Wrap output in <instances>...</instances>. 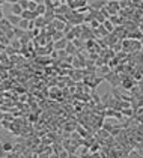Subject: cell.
<instances>
[{"label":"cell","mask_w":143,"mask_h":158,"mask_svg":"<svg viewBox=\"0 0 143 158\" xmlns=\"http://www.w3.org/2000/svg\"><path fill=\"white\" fill-rule=\"evenodd\" d=\"M105 9L108 11L110 15H116L119 11H120V5H119V0H110V2H107V6Z\"/></svg>","instance_id":"obj_1"},{"label":"cell","mask_w":143,"mask_h":158,"mask_svg":"<svg viewBox=\"0 0 143 158\" xmlns=\"http://www.w3.org/2000/svg\"><path fill=\"white\" fill-rule=\"evenodd\" d=\"M12 29H14V26L8 21V18H2V20H0V30H3L6 33V32H9Z\"/></svg>","instance_id":"obj_2"},{"label":"cell","mask_w":143,"mask_h":158,"mask_svg":"<svg viewBox=\"0 0 143 158\" xmlns=\"http://www.w3.org/2000/svg\"><path fill=\"white\" fill-rule=\"evenodd\" d=\"M36 17H38V14H36L35 11H29V9H26V11H23V12H21V18L29 20V21H33Z\"/></svg>","instance_id":"obj_3"},{"label":"cell","mask_w":143,"mask_h":158,"mask_svg":"<svg viewBox=\"0 0 143 158\" xmlns=\"http://www.w3.org/2000/svg\"><path fill=\"white\" fill-rule=\"evenodd\" d=\"M93 33L96 35V38H101V36H104V38H105V36L108 35V30H107L102 24H99V26L96 27V30H93Z\"/></svg>","instance_id":"obj_4"},{"label":"cell","mask_w":143,"mask_h":158,"mask_svg":"<svg viewBox=\"0 0 143 158\" xmlns=\"http://www.w3.org/2000/svg\"><path fill=\"white\" fill-rule=\"evenodd\" d=\"M104 6H107V0H95V2L90 5V8L95 9V11H99V9H102Z\"/></svg>","instance_id":"obj_5"},{"label":"cell","mask_w":143,"mask_h":158,"mask_svg":"<svg viewBox=\"0 0 143 158\" xmlns=\"http://www.w3.org/2000/svg\"><path fill=\"white\" fill-rule=\"evenodd\" d=\"M66 44H68V39H66V38H62V39H59V41L54 42V50H56V51H59V50H65Z\"/></svg>","instance_id":"obj_6"},{"label":"cell","mask_w":143,"mask_h":158,"mask_svg":"<svg viewBox=\"0 0 143 158\" xmlns=\"http://www.w3.org/2000/svg\"><path fill=\"white\" fill-rule=\"evenodd\" d=\"M6 18H8V21H9L14 27H15V26H18V23L21 21V15H14V14H9Z\"/></svg>","instance_id":"obj_7"},{"label":"cell","mask_w":143,"mask_h":158,"mask_svg":"<svg viewBox=\"0 0 143 158\" xmlns=\"http://www.w3.org/2000/svg\"><path fill=\"white\" fill-rule=\"evenodd\" d=\"M33 23H35V27H38V29H44L47 24H45V20H44V15H38L35 20H33Z\"/></svg>","instance_id":"obj_8"},{"label":"cell","mask_w":143,"mask_h":158,"mask_svg":"<svg viewBox=\"0 0 143 158\" xmlns=\"http://www.w3.org/2000/svg\"><path fill=\"white\" fill-rule=\"evenodd\" d=\"M21 12H23V8L18 5V2L11 5V14H14V15H21Z\"/></svg>","instance_id":"obj_9"},{"label":"cell","mask_w":143,"mask_h":158,"mask_svg":"<svg viewBox=\"0 0 143 158\" xmlns=\"http://www.w3.org/2000/svg\"><path fill=\"white\" fill-rule=\"evenodd\" d=\"M75 48H77V47L74 45V42H72V41H68V44H66V47H65V51L71 56V54H75V53H77Z\"/></svg>","instance_id":"obj_10"},{"label":"cell","mask_w":143,"mask_h":158,"mask_svg":"<svg viewBox=\"0 0 143 158\" xmlns=\"http://www.w3.org/2000/svg\"><path fill=\"white\" fill-rule=\"evenodd\" d=\"M107 20H110V21H111V24H116V26H119V24L125 23V21H123V18H120V15H110Z\"/></svg>","instance_id":"obj_11"},{"label":"cell","mask_w":143,"mask_h":158,"mask_svg":"<svg viewBox=\"0 0 143 158\" xmlns=\"http://www.w3.org/2000/svg\"><path fill=\"white\" fill-rule=\"evenodd\" d=\"M38 15H44L45 12H47V8H45V5L44 3H39L38 6H36V11H35Z\"/></svg>","instance_id":"obj_12"},{"label":"cell","mask_w":143,"mask_h":158,"mask_svg":"<svg viewBox=\"0 0 143 158\" xmlns=\"http://www.w3.org/2000/svg\"><path fill=\"white\" fill-rule=\"evenodd\" d=\"M29 20H24V18H21V21L18 23V26L17 27H20V29H23V30H27L29 29Z\"/></svg>","instance_id":"obj_13"},{"label":"cell","mask_w":143,"mask_h":158,"mask_svg":"<svg viewBox=\"0 0 143 158\" xmlns=\"http://www.w3.org/2000/svg\"><path fill=\"white\" fill-rule=\"evenodd\" d=\"M2 149H3L5 152H11V150H14V144H12L11 141H5V143L2 144Z\"/></svg>","instance_id":"obj_14"},{"label":"cell","mask_w":143,"mask_h":158,"mask_svg":"<svg viewBox=\"0 0 143 158\" xmlns=\"http://www.w3.org/2000/svg\"><path fill=\"white\" fill-rule=\"evenodd\" d=\"M102 26L108 30V33H111V32H113V29H114V26L111 24V21H110V20H105V21L102 23Z\"/></svg>","instance_id":"obj_15"},{"label":"cell","mask_w":143,"mask_h":158,"mask_svg":"<svg viewBox=\"0 0 143 158\" xmlns=\"http://www.w3.org/2000/svg\"><path fill=\"white\" fill-rule=\"evenodd\" d=\"M24 32L26 30H23V29H20V27H14V35H15V38H21L23 35H24Z\"/></svg>","instance_id":"obj_16"},{"label":"cell","mask_w":143,"mask_h":158,"mask_svg":"<svg viewBox=\"0 0 143 158\" xmlns=\"http://www.w3.org/2000/svg\"><path fill=\"white\" fill-rule=\"evenodd\" d=\"M128 158H143V156L138 153V150H137V149H134V150H131V152L128 153Z\"/></svg>","instance_id":"obj_17"},{"label":"cell","mask_w":143,"mask_h":158,"mask_svg":"<svg viewBox=\"0 0 143 158\" xmlns=\"http://www.w3.org/2000/svg\"><path fill=\"white\" fill-rule=\"evenodd\" d=\"M18 5L23 8V11H26L29 8V0H18Z\"/></svg>","instance_id":"obj_18"},{"label":"cell","mask_w":143,"mask_h":158,"mask_svg":"<svg viewBox=\"0 0 143 158\" xmlns=\"http://www.w3.org/2000/svg\"><path fill=\"white\" fill-rule=\"evenodd\" d=\"M36 6H38V3L35 2V0H29V11H36Z\"/></svg>","instance_id":"obj_19"},{"label":"cell","mask_w":143,"mask_h":158,"mask_svg":"<svg viewBox=\"0 0 143 158\" xmlns=\"http://www.w3.org/2000/svg\"><path fill=\"white\" fill-rule=\"evenodd\" d=\"M0 42H2V44H5V45H8V44L11 42V39H9L6 35H2V36H0Z\"/></svg>","instance_id":"obj_20"},{"label":"cell","mask_w":143,"mask_h":158,"mask_svg":"<svg viewBox=\"0 0 143 158\" xmlns=\"http://www.w3.org/2000/svg\"><path fill=\"white\" fill-rule=\"evenodd\" d=\"M102 128H104L105 131H108V132H110V131L113 129V125H111L110 122H104V123H102Z\"/></svg>","instance_id":"obj_21"},{"label":"cell","mask_w":143,"mask_h":158,"mask_svg":"<svg viewBox=\"0 0 143 158\" xmlns=\"http://www.w3.org/2000/svg\"><path fill=\"white\" fill-rule=\"evenodd\" d=\"M92 98H93V101H96V102H101V98H99V95H98L95 90H92Z\"/></svg>","instance_id":"obj_22"},{"label":"cell","mask_w":143,"mask_h":158,"mask_svg":"<svg viewBox=\"0 0 143 158\" xmlns=\"http://www.w3.org/2000/svg\"><path fill=\"white\" fill-rule=\"evenodd\" d=\"M11 44H12L15 48H20V45H21V42H18V41H11Z\"/></svg>","instance_id":"obj_23"},{"label":"cell","mask_w":143,"mask_h":158,"mask_svg":"<svg viewBox=\"0 0 143 158\" xmlns=\"http://www.w3.org/2000/svg\"><path fill=\"white\" fill-rule=\"evenodd\" d=\"M5 2H6V3H11V5H12V3H17L18 0H5Z\"/></svg>","instance_id":"obj_24"},{"label":"cell","mask_w":143,"mask_h":158,"mask_svg":"<svg viewBox=\"0 0 143 158\" xmlns=\"http://www.w3.org/2000/svg\"><path fill=\"white\" fill-rule=\"evenodd\" d=\"M35 2H36V3L39 5V3H44V0H35Z\"/></svg>","instance_id":"obj_25"},{"label":"cell","mask_w":143,"mask_h":158,"mask_svg":"<svg viewBox=\"0 0 143 158\" xmlns=\"http://www.w3.org/2000/svg\"><path fill=\"white\" fill-rule=\"evenodd\" d=\"M141 50H143V48H141Z\"/></svg>","instance_id":"obj_26"}]
</instances>
